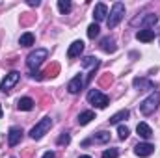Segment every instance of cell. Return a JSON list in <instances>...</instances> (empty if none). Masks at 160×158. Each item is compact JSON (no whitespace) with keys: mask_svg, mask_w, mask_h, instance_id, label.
I'll return each instance as SVG.
<instances>
[{"mask_svg":"<svg viewBox=\"0 0 160 158\" xmlns=\"http://www.w3.org/2000/svg\"><path fill=\"white\" fill-rule=\"evenodd\" d=\"M47 58H48V50H47V48H36V50H32V52L28 54L26 65H28V69L34 73V71H38V67H39Z\"/></svg>","mask_w":160,"mask_h":158,"instance_id":"1","label":"cell"},{"mask_svg":"<svg viewBox=\"0 0 160 158\" xmlns=\"http://www.w3.org/2000/svg\"><path fill=\"white\" fill-rule=\"evenodd\" d=\"M158 104H160V93L158 91H153L145 101H142L140 112H142L143 116H151V114H155V110L158 108Z\"/></svg>","mask_w":160,"mask_h":158,"instance_id":"2","label":"cell"},{"mask_svg":"<svg viewBox=\"0 0 160 158\" xmlns=\"http://www.w3.org/2000/svg\"><path fill=\"white\" fill-rule=\"evenodd\" d=\"M123 15H125V4H123V2H116V4L112 6V11H110L108 21H106L108 28H116V26L121 22Z\"/></svg>","mask_w":160,"mask_h":158,"instance_id":"3","label":"cell"},{"mask_svg":"<svg viewBox=\"0 0 160 158\" xmlns=\"http://www.w3.org/2000/svg\"><path fill=\"white\" fill-rule=\"evenodd\" d=\"M50 126H52V119L50 117H43L39 123L30 130V138H32V140H41V138L50 130Z\"/></svg>","mask_w":160,"mask_h":158,"instance_id":"4","label":"cell"},{"mask_svg":"<svg viewBox=\"0 0 160 158\" xmlns=\"http://www.w3.org/2000/svg\"><path fill=\"white\" fill-rule=\"evenodd\" d=\"M88 101H89L93 106H97V108H106V106L110 104V99H108V95L101 93L99 89H91V91L88 93Z\"/></svg>","mask_w":160,"mask_h":158,"instance_id":"5","label":"cell"},{"mask_svg":"<svg viewBox=\"0 0 160 158\" xmlns=\"http://www.w3.org/2000/svg\"><path fill=\"white\" fill-rule=\"evenodd\" d=\"M19 78H21V75H19L17 71L8 73V75H6V78L2 80V84H0V91H4V93L11 91V89H13V86H17Z\"/></svg>","mask_w":160,"mask_h":158,"instance_id":"6","label":"cell"},{"mask_svg":"<svg viewBox=\"0 0 160 158\" xmlns=\"http://www.w3.org/2000/svg\"><path fill=\"white\" fill-rule=\"evenodd\" d=\"M157 21H158V15H155V13H147V15H143V17L134 19V21H132V26L140 24V26H145V30H149V26L157 24Z\"/></svg>","mask_w":160,"mask_h":158,"instance_id":"7","label":"cell"},{"mask_svg":"<svg viewBox=\"0 0 160 158\" xmlns=\"http://www.w3.org/2000/svg\"><path fill=\"white\" fill-rule=\"evenodd\" d=\"M86 84H88V82H86V78H84L82 75H77L75 78L67 84V91L75 95V93H78L80 89H84V87H86Z\"/></svg>","mask_w":160,"mask_h":158,"instance_id":"8","label":"cell"},{"mask_svg":"<svg viewBox=\"0 0 160 158\" xmlns=\"http://www.w3.org/2000/svg\"><path fill=\"white\" fill-rule=\"evenodd\" d=\"M134 153H136V156H140V158H147L155 153V145H151V143H138L134 147Z\"/></svg>","mask_w":160,"mask_h":158,"instance_id":"9","label":"cell"},{"mask_svg":"<svg viewBox=\"0 0 160 158\" xmlns=\"http://www.w3.org/2000/svg\"><path fill=\"white\" fill-rule=\"evenodd\" d=\"M21 140H22V128L21 126H11L9 132H8V143L11 147H15Z\"/></svg>","mask_w":160,"mask_h":158,"instance_id":"10","label":"cell"},{"mask_svg":"<svg viewBox=\"0 0 160 158\" xmlns=\"http://www.w3.org/2000/svg\"><path fill=\"white\" fill-rule=\"evenodd\" d=\"M84 52V41H73L71 43V47H69V50H67V56L73 60V58H78L80 54Z\"/></svg>","mask_w":160,"mask_h":158,"instance_id":"11","label":"cell"},{"mask_svg":"<svg viewBox=\"0 0 160 158\" xmlns=\"http://www.w3.org/2000/svg\"><path fill=\"white\" fill-rule=\"evenodd\" d=\"M106 15H108V7H106V4H104V2H99V4L95 6V9H93V17H95V21H97V22H99V21H104Z\"/></svg>","mask_w":160,"mask_h":158,"instance_id":"12","label":"cell"},{"mask_svg":"<svg viewBox=\"0 0 160 158\" xmlns=\"http://www.w3.org/2000/svg\"><path fill=\"white\" fill-rule=\"evenodd\" d=\"M134 87L136 89H140V91H145V89H155V82H151V80L147 78H134Z\"/></svg>","mask_w":160,"mask_h":158,"instance_id":"13","label":"cell"},{"mask_svg":"<svg viewBox=\"0 0 160 158\" xmlns=\"http://www.w3.org/2000/svg\"><path fill=\"white\" fill-rule=\"evenodd\" d=\"M101 48H102L106 54L116 52V50H118V47H116V41H114V37H104V39H101Z\"/></svg>","mask_w":160,"mask_h":158,"instance_id":"14","label":"cell"},{"mask_svg":"<svg viewBox=\"0 0 160 158\" xmlns=\"http://www.w3.org/2000/svg\"><path fill=\"white\" fill-rule=\"evenodd\" d=\"M136 39L142 41V43H149V41L155 39V30H145V28H142L140 32H136Z\"/></svg>","mask_w":160,"mask_h":158,"instance_id":"15","label":"cell"},{"mask_svg":"<svg viewBox=\"0 0 160 158\" xmlns=\"http://www.w3.org/2000/svg\"><path fill=\"white\" fill-rule=\"evenodd\" d=\"M136 132L143 138V140H149L151 136H153V130H151V126L147 125V123H138V126H136Z\"/></svg>","mask_w":160,"mask_h":158,"instance_id":"16","label":"cell"},{"mask_svg":"<svg viewBox=\"0 0 160 158\" xmlns=\"http://www.w3.org/2000/svg\"><path fill=\"white\" fill-rule=\"evenodd\" d=\"M34 104H36V102H34L30 97H22V99H19V101H17V108H19V110H22V112L32 110V108H34Z\"/></svg>","mask_w":160,"mask_h":158,"instance_id":"17","label":"cell"},{"mask_svg":"<svg viewBox=\"0 0 160 158\" xmlns=\"http://www.w3.org/2000/svg\"><path fill=\"white\" fill-rule=\"evenodd\" d=\"M128 116H130V112H128V110L125 108V110H119L118 114H114V116L108 119V121H110V125H118V123H121L123 119H127Z\"/></svg>","mask_w":160,"mask_h":158,"instance_id":"18","label":"cell"},{"mask_svg":"<svg viewBox=\"0 0 160 158\" xmlns=\"http://www.w3.org/2000/svg\"><path fill=\"white\" fill-rule=\"evenodd\" d=\"M82 65H84V67H89L91 71H95V69L101 65V62H99L95 56H86V58L82 60Z\"/></svg>","mask_w":160,"mask_h":158,"instance_id":"19","label":"cell"},{"mask_svg":"<svg viewBox=\"0 0 160 158\" xmlns=\"http://www.w3.org/2000/svg\"><path fill=\"white\" fill-rule=\"evenodd\" d=\"M34 43H36V37H34V34H32V32L22 34V36H21V39H19V45H21V47H32Z\"/></svg>","mask_w":160,"mask_h":158,"instance_id":"20","label":"cell"},{"mask_svg":"<svg viewBox=\"0 0 160 158\" xmlns=\"http://www.w3.org/2000/svg\"><path fill=\"white\" fill-rule=\"evenodd\" d=\"M91 141H95V143H108V141H110V132L101 130V132H97V134L91 138Z\"/></svg>","mask_w":160,"mask_h":158,"instance_id":"21","label":"cell"},{"mask_svg":"<svg viewBox=\"0 0 160 158\" xmlns=\"http://www.w3.org/2000/svg\"><path fill=\"white\" fill-rule=\"evenodd\" d=\"M91 119H95V112H91V110L82 112V114L78 116V125H88Z\"/></svg>","mask_w":160,"mask_h":158,"instance_id":"22","label":"cell"},{"mask_svg":"<svg viewBox=\"0 0 160 158\" xmlns=\"http://www.w3.org/2000/svg\"><path fill=\"white\" fill-rule=\"evenodd\" d=\"M99 32H101V28H99L97 22H93V24L88 26V37H89V39H95V37L99 36Z\"/></svg>","mask_w":160,"mask_h":158,"instance_id":"23","label":"cell"},{"mask_svg":"<svg viewBox=\"0 0 160 158\" xmlns=\"http://www.w3.org/2000/svg\"><path fill=\"white\" fill-rule=\"evenodd\" d=\"M58 9L65 15V13H69L71 11V2L69 0H58Z\"/></svg>","mask_w":160,"mask_h":158,"instance_id":"24","label":"cell"},{"mask_svg":"<svg viewBox=\"0 0 160 158\" xmlns=\"http://www.w3.org/2000/svg\"><path fill=\"white\" fill-rule=\"evenodd\" d=\"M58 73H60V65H58V63H52V65L45 71V75H47V77H56Z\"/></svg>","mask_w":160,"mask_h":158,"instance_id":"25","label":"cell"},{"mask_svg":"<svg viewBox=\"0 0 160 158\" xmlns=\"http://www.w3.org/2000/svg\"><path fill=\"white\" fill-rule=\"evenodd\" d=\"M118 134H119V140H127V138H128V134H130V130H128V126L119 125V128H118Z\"/></svg>","mask_w":160,"mask_h":158,"instance_id":"26","label":"cell"},{"mask_svg":"<svg viewBox=\"0 0 160 158\" xmlns=\"http://www.w3.org/2000/svg\"><path fill=\"white\" fill-rule=\"evenodd\" d=\"M119 156V151L118 149H106L102 153V158H118Z\"/></svg>","mask_w":160,"mask_h":158,"instance_id":"27","label":"cell"},{"mask_svg":"<svg viewBox=\"0 0 160 158\" xmlns=\"http://www.w3.org/2000/svg\"><path fill=\"white\" fill-rule=\"evenodd\" d=\"M69 141H71V136H69L67 132L58 138V145H69Z\"/></svg>","mask_w":160,"mask_h":158,"instance_id":"28","label":"cell"},{"mask_svg":"<svg viewBox=\"0 0 160 158\" xmlns=\"http://www.w3.org/2000/svg\"><path fill=\"white\" fill-rule=\"evenodd\" d=\"M99 84H101L102 87H104V86H108V84H112V75H110V73H106V75L101 78V82H99Z\"/></svg>","mask_w":160,"mask_h":158,"instance_id":"29","label":"cell"},{"mask_svg":"<svg viewBox=\"0 0 160 158\" xmlns=\"http://www.w3.org/2000/svg\"><path fill=\"white\" fill-rule=\"evenodd\" d=\"M32 21H34V17H30V13H24V17L21 19V22H22V24H30Z\"/></svg>","mask_w":160,"mask_h":158,"instance_id":"30","label":"cell"},{"mask_svg":"<svg viewBox=\"0 0 160 158\" xmlns=\"http://www.w3.org/2000/svg\"><path fill=\"white\" fill-rule=\"evenodd\" d=\"M41 158H56V155H54L52 151H47V153H45V155H43Z\"/></svg>","mask_w":160,"mask_h":158,"instance_id":"31","label":"cell"},{"mask_svg":"<svg viewBox=\"0 0 160 158\" xmlns=\"http://www.w3.org/2000/svg\"><path fill=\"white\" fill-rule=\"evenodd\" d=\"M39 0H28V6H39Z\"/></svg>","mask_w":160,"mask_h":158,"instance_id":"32","label":"cell"},{"mask_svg":"<svg viewBox=\"0 0 160 158\" xmlns=\"http://www.w3.org/2000/svg\"><path fill=\"white\" fill-rule=\"evenodd\" d=\"M78 158H91V156H88V155H84V156H78Z\"/></svg>","mask_w":160,"mask_h":158,"instance_id":"33","label":"cell"},{"mask_svg":"<svg viewBox=\"0 0 160 158\" xmlns=\"http://www.w3.org/2000/svg\"><path fill=\"white\" fill-rule=\"evenodd\" d=\"M0 119H2V106H0Z\"/></svg>","mask_w":160,"mask_h":158,"instance_id":"34","label":"cell"}]
</instances>
